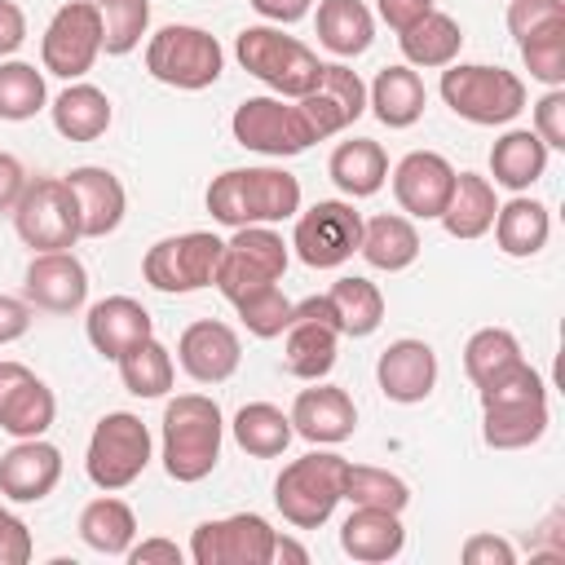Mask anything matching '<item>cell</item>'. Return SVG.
Returning a JSON list of instances; mask_svg holds the SVG:
<instances>
[{
	"label": "cell",
	"mask_w": 565,
	"mask_h": 565,
	"mask_svg": "<svg viewBox=\"0 0 565 565\" xmlns=\"http://www.w3.org/2000/svg\"><path fill=\"white\" fill-rule=\"evenodd\" d=\"M207 212L216 225H274L300 212V181L287 168H230L207 185Z\"/></svg>",
	"instance_id": "cell-1"
},
{
	"label": "cell",
	"mask_w": 565,
	"mask_h": 565,
	"mask_svg": "<svg viewBox=\"0 0 565 565\" xmlns=\"http://www.w3.org/2000/svg\"><path fill=\"white\" fill-rule=\"evenodd\" d=\"M225 419L221 406L203 393H181L163 406V468L172 481L194 486L221 459Z\"/></svg>",
	"instance_id": "cell-2"
},
{
	"label": "cell",
	"mask_w": 565,
	"mask_h": 565,
	"mask_svg": "<svg viewBox=\"0 0 565 565\" xmlns=\"http://www.w3.org/2000/svg\"><path fill=\"white\" fill-rule=\"evenodd\" d=\"M344 477H349V459L335 450H309L291 459L274 481V503L282 521L296 530L327 525L335 503L344 499Z\"/></svg>",
	"instance_id": "cell-3"
},
{
	"label": "cell",
	"mask_w": 565,
	"mask_h": 565,
	"mask_svg": "<svg viewBox=\"0 0 565 565\" xmlns=\"http://www.w3.org/2000/svg\"><path fill=\"white\" fill-rule=\"evenodd\" d=\"M441 102L468 124L499 128L525 110V84H521V75H512L503 66L450 62V66H441Z\"/></svg>",
	"instance_id": "cell-4"
},
{
	"label": "cell",
	"mask_w": 565,
	"mask_h": 565,
	"mask_svg": "<svg viewBox=\"0 0 565 565\" xmlns=\"http://www.w3.org/2000/svg\"><path fill=\"white\" fill-rule=\"evenodd\" d=\"M234 57L247 75H256L265 88L282 93V97H305L318 84V53L305 49L296 35H282L278 26H243L234 40Z\"/></svg>",
	"instance_id": "cell-5"
},
{
	"label": "cell",
	"mask_w": 565,
	"mask_h": 565,
	"mask_svg": "<svg viewBox=\"0 0 565 565\" xmlns=\"http://www.w3.org/2000/svg\"><path fill=\"white\" fill-rule=\"evenodd\" d=\"M221 66H225V53L216 35H207L203 26L172 22V26H159L146 44V71L168 88H185V93L212 88L221 79Z\"/></svg>",
	"instance_id": "cell-6"
},
{
	"label": "cell",
	"mask_w": 565,
	"mask_h": 565,
	"mask_svg": "<svg viewBox=\"0 0 565 565\" xmlns=\"http://www.w3.org/2000/svg\"><path fill=\"white\" fill-rule=\"evenodd\" d=\"M150 463V428L132 411H110L97 419L84 455V472L97 490H124L132 486Z\"/></svg>",
	"instance_id": "cell-7"
},
{
	"label": "cell",
	"mask_w": 565,
	"mask_h": 565,
	"mask_svg": "<svg viewBox=\"0 0 565 565\" xmlns=\"http://www.w3.org/2000/svg\"><path fill=\"white\" fill-rule=\"evenodd\" d=\"M287 269V243L282 234H274L269 225H238L230 243H221V260H216V291L234 305L260 287H274Z\"/></svg>",
	"instance_id": "cell-8"
},
{
	"label": "cell",
	"mask_w": 565,
	"mask_h": 565,
	"mask_svg": "<svg viewBox=\"0 0 565 565\" xmlns=\"http://www.w3.org/2000/svg\"><path fill=\"white\" fill-rule=\"evenodd\" d=\"M13 230L31 252H71L79 243V212L62 177H35L13 203Z\"/></svg>",
	"instance_id": "cell-9"
},
{
	"label": "cell",
	"mask_w": 565,
	"mask_h": 565,
	"mask_svg": "<svg viewBox=\"0 0 565 565\" xmlns=\"http://www.w3.org/2000/svg\"><path fill=\"white\" fill-rule=\"evenodd\" d=\"M102 53V18H97V4L93 0H71L62 4L44 35H40V62L49 75L57 79H84L93 71Z\"/></svg>",
	"instance_id": "cell-10"
},
{
	"label": "cell",
	"mask_w": 565,
	"mask_h": 565,
	"mask_svg": "<svg viewBox=\"0 0 565 565\" xmlns=\"http://www.w3.org/2000/svg\"><path fill=\"white\" fill-rule=\"evenodd\" d=\"M362 243V212L344 199H318L309 212H296L291 247L309 269H335L344 265Z\"/></svg>",
	"instance_id": "cell-11"
},
{
	"label": "cell",
	"mask_w": 565,
	"mask_h": 565,
	"mask_svg": "<svg viewBox=\"0 0 565 565\" xmlns=\"http://www.w3.org/2000/svg\"><path fill=\"white\" fill-rule=\"evenodd\" d=\"M216 260H221V238L207 234V230H190V234H172V238H159L146 260H141V274L154 291H168V296H185V291H199L212 282L216 274Z\"/></svg>",
	"instance_id": "cell-12"
},
{
	"label": "cell",
	"mask_w": 565,
	"mask_h": 565,
	"mask_svg": "<svg viewBox=\"0 0 565 565\" xmlns=\"http://www.w3.org/2000/svg\"><path fill=\"white\" fill-rule=\"evenodd\" d=\"M230 132L243 150H256L265 159H291L300 150L313 146V132L305 124V115L296 106H287L282 97H247L238 102Z\"/></svg>",
	"instance_id": "cell-13"
},
{
	"label": "cell",
	"mask_w": 565,
	"mask_h": 565,
	"mask_svg": "<svg viewBox=\"0 0 565 565\" xmlns=\"http://www.w3.org/2000/svg\"><path fill=\"white\" fill-rule=\"evenodd\" d=\"M274 525L256 512H234L221 521H203L190 534L194 565H269L274 561Z\"/></svg>",
	"instance_id": "cell-14"
},
{
	"label": "cell",
	"mask_w": 565,
	"mask_h": 565,
	"mask_svg": "<svg viewBox=\"0 0 565 565\" xmlns=\"http://www.w3.org/2000/svg\"><path fill=\"white\" fill-rule=\"evenodd\" d=\"M296 110L305 115L313 141H327V137L344 132L366 110V84L344 62H322L318 84L305 97H296Z\"/></svg>",
	"instance_id": "cell-15"
},
{
	"label": "cell",
	"mask_w": 565,
	"mask_h": 565,
	"mask_svg": "<svg viewBox=\"0 0 565 565\" xmlns=\"http://www.w3.org/2000/svg\"><path fill=\"white\" fill-rule=\"evenodd\" d=\"M57 419L53 388L22 362H0V428L9 437H44Z\"/></svg>",
	"instance_id": "cell-16"
},
{
	"label": "cell",
	"mask_w": 565,
	"mask_h": 565,
	"mask_svg": "<svg viewBox=\"0 0 565 565\" xmlns=\"http://www.w3.org/2000/svg\"><path fill=\"white\" fill-rule=\"evenodd\" d=\"M22 296L49 313H75L88 300V269L75 252H35L22 278Z\"/></svg>",
	"instance_id": "cell-17"
},
{
	"label": "cell",
	"mask_w": 565,
	"mask_h": 565,
	"mask_svg": "<svg viewBox=\"0 0 565 565\" xmlns=\"http://www.w3.org/2000/svg\"><path fill=\"white\" fill-rule=\"evenodd\" d=\"M455 190V168L446 154L437 150H411L397 168H393V194L402 203L406 216H419V221H437L446 199Z\"/></svg>",
	"instance_id": "cell-18"
},
{
	"label": "cell",
	"mask_w": 565,
	"mask_h": 565,
	"mask_svg": "<svg viewBox=\"0 0 565 565\" xmlns=\"http://www.w3.org/2000/svg\"><path fill=\"white\" fill-rule=\"evenodd\" d=\"M62 481V450L44 437H22L0 455V494L13 503H40Z\"/></svg>",
	"instance_id": "cell-19"
},
{
	"label": "cell",
	"mask_w": 565,
	"mask_h": 565,
	"mask_svg": "<svg viewBox=\"0 0 565 565\" xmlns=\"http://www.w3.org/2000/svg\"><path fill=\"white\" fill-rule=\"evenodd\" d=\"M62 181L71 185V199L79 212V238H106L119 230V221L128 212V194L110 168L84 163V168H71Z\"/></svg>",
	"instance_id": "cell-20"
},
{
	"label": "cell",
	"mask_w": 565,
	"mask_h": 565,
	"mask_svg": "<svg viewBox=\"0 0 565 565\" xmlns=\"http://www.w3.org/2000/svg\"><path fill=\"white\" fill-rule=\"evenodd\" d=\"M238 358H243V344H238V331L230 322H216V318H203V322H190L177 340V362L190 380L199 384H221L238 371Z\"/></svg>",
	"instance_id": "cell-21"
},
{
	"label": "cell",
	"mask_w": 565,
	"mask_h": 565,
	"mask_svg": "<svg viewBox=\"0 0 565 565\" xmlns=\"http://www.w3.org/2000/svg\"><path fill=\"white\" fill-rule=\"evenodd\" d=\"M287 415H291V433L305 437V441H313V446H335V441L353 437V428H358L353 397L344 388L318 384V380H313V388H300L296 393V402H291Z\"/></svg>",
	"instance_id": "cell-22"
},
{
	"label": "cell",
	"mask_w": 565,
	"mask_h": 565,
	"mask_svg": "<svg viewBox=\"0 0 565 565\" xmlns=\"http://www.w3.org/2000/svg\"><path fill=\"white\" fill-rule=\"evenodd\" d=\"M375 380H380V393L388 402H402V406L424 402L433 393V384H437V353H433V344L411 340V335L393 340L380 353V362H375Z\"/></svg>",
	"instance_id": "cell-23"
},
{
	"label": "cell",
	"mask_w": 565,
	"mask_h": 565,
	"mask_svg": "<svg viewBox=\"0 0 565 565\" xmlns=\"http://www.w3.org/2000/svg\"><path fill=\"white\" fill-rule=\"evenodd\" d=\"M84 331H88V344H93L102 358L115 362L124 349H132L137 340L154 335V318H150L146 305L132 300V296H106V300H97V305L88 309Z\"/></svg>",
	"instance_id": "cell-24"
},
{
	"label": "cell",
	"mask_w": 565,
	"mask_h": 565,
	"mask_svg": "<svg viewBox=\"0 0 565 565\" xmlns=\"http://www.w3.org/2000/svg\"><path fill=\"white\" fill-rule=\"evenodd\" d=\"M340 547H344V556H353V561H362V565H384V561L402 556V547H406L402 512L353 508L349 521L340 525Z\"/></svg>",
	"instance_id": "cell-25"
},
{
	"label": "cell",
	"mask_w": 565,
	"mask_h": 565,
	"mask_svg": "<svg viewBox=\"0 0 565 565\" xmlns=\"http://www.w3.org/2000/svg\"><path fill=\"white\" fill-rule=\"evenodd\" d=\"M327 172H331V181L340 185V194H349V199H371V194H380L384 181H388V154H384L380 141L353 137V141H340V146L331 150Z\"/></svg>",
	"instance_id": "cell-26"
},
{
	"label": "cell",
	"mask_w": 565,
	"mask_h": 565,
	"mask_svg": "<svg viewBox=\"0 0 565 565\" xmlns=\"http://www.w3.org/2000/svg\"><path fill=\"white\" fill-rule=\"evenodd\" d=\"M543 172H547V146L534 137V128H508L490 146V177H494V185H503L512 194H525Z\"/></svg>",
	"instance_id": "cell-27"
},
{
	"label": "cell",
	"mask_w": 565,
	"mask_h": 565,
	"mask_svg": "<svg viewBox=\"0 0 565 565\" xmlns=\"http://www.w3.org/2000/svg\"><path fill=\"white\" fill-rule=\"evenodd\" d=\"M397 44H402V57L406 66H419V71H441L459 57L463 49V31L450 13H437L428 9L419 22H411L406 31H397Z\"/></svg>",
	"instance_id": "cell-28"
},
{
	"label": "cell",
	"mask_w": 565,
	"mask_h": 565,
	"mask_svg": "<svg viewBox=\"0 0 565 565\" xmlns=\"http://www.w3.org/2000/svg\"><path fill=\"white\" fill-rule=\"evenodd\" d=\"M424 79L415 75V66H384L371 88H366V106L375 110V119L384 128H411L424 115Z\"/></svg>",
	"instance_id": "cell-29"
},
{
	"label": "cell",
	"mask_w": 565,
	"mask_h": 565,
	"mask_svg": "<svg viewBox=\"0 0 565 565\" xmlns=\"http://www.w3.org/2000/svg\"><path fill=\"white\" fill-rule=\"evenodd\" d=\"M494 212H499V199H494V185L490 177H477V172H455V190L441 207V225L450 238H481L490 225H494Z\"/></svg>",
	"instance_id": "cell-30"
},
{
	"label": "cell",
	"mask_w": 565,
	"mask_h": 565,
	"mask_svg": "<svg viewBox=\"0 0 565 565\" xmlns=\"http://www.w3.org/2000/svg\"><path fill=\"white\" fill-rule=\"evenodd\" d=\"M358 252H362V260H366L371 269L402 274V269H411L415 256H419V230L411 225V216H393V212L371 216V221H362V243H358Z\"/></svg>",
	"instance_id": "cell-31"
},
{
	"label": "cell",
	"mask_w": 565,
	"mask_h": 565,
	"mask_svg": "<svg viewBox=\"0 0 565 565\" xmlns=\"http://www.w3.org/2000/svg\"><path fill=\"white\" fill-rule=\"evenodd\" d=\"M490 230H494V243H499L503 256L525 260V256H539V252L547 247L552 212H547L539 199L516 194L512 203H503V207L494 212V225H490Z\"/></svg>",
	"instance_id": "cell-32"
},
{
	"label": "cell",
	"mask_w": 565,
	"mask_h": 565,
	"mask_svg": "<svg viewBox=\"0 0 565 565\" xmlns=\"http://www.w3.org/2000/svg\"><path fill=\"white\" fill-rule=\"evenodd\" d=\"M53 128L66 137V141H97L106 128H110V97L97 88V84H66L57 97H53Z\"/></svg>",
	"instance_id": "cell-33"
},
{
	"label": "cell",
	"mask_w": 565,
	"mask_h": 565,
	"mask_svg": "<svg viewBox=\"0 0 565 565\" xmlns=\"http://www.w3.org/2000/svg\"><path fill=\"white\" fill-rule=\"evenodd\" d=\"M282 366L296 375V380H322L331 366H335V344H340V331L327 327V322H313V318H291V327L282 331Z\"/></svg>",
	"instance_id": "cell-34"
},
{
	"label": "cell",
	"mask_w": 565,
	"mask_h": 565,
	"mask_svg": "<svg viewBox=\"0 0 565 565\" xmlns=\"http://www.w3.org/2000/svg\"><path fill=\"white\" fill-rule=\"evenodd\" d=\"M318 40L335 57H358L375 40V18L362 0H322L318 4Z\"/></svg>",
	"instance_id": "cell-35"
},
{
	"label": "cell",
	"mask_w": 565,
	"mask_h": 565,
	"mask_svg": "<svg viewBox=\"0 0 565 565\" xmlns=\"http://www.w3.org/2000/svg\"><path fill=\"white\" fill-rule=\"evenodd\" d=\"M79 539L102 552V556H124L137 539V516L124 499H115L110 490L102 499H93L84 512H79Z\"/></svg>",
	"instance_id": "cell-36"
},
{
	"label": "cell",
	"mask_w": 565,
	"mask_h": 565,
	"mask_svg": "<svg viewBox=\"0 0 565 565\" xmlns=\"http://www.w3.org/2000/svg\"><path fill=\"white\" fill-rule=\"evenodd\" d=\"M234 441L252 455V459H278L291 446V415H282L274 402H247L234 415Z\"/></svg>",
	"instance_id": "cell-37"
},
{
	"label": "cell",
	"mask_w": 565,
	"mask_h": 565,
	"mask_svg": "<svg viewBox=\"0 0 565 565\" xmlns=\"http://www.w3.org/2000/svg\"><path fill=\"white\" fill-rule=\"evenodd\" d=\"M547 433V402H516V406H486L481 437L494 450H525Z\"/></svg>",
	"instance_id": "cell-38"
},
{
	"label": "cell",
	"mask_w": 565,
	"mask_h": 565,
	"mask_svg": "<svg viewBox=\"0 0 565 565\" xmlns=\"http://www.w3.org/2000/svg\"><path fill=\"white\" fill-rule=\"evenodd\" d=\"M327 300H331V309H335L340 335L362 340V335H371V331L384 322V296H380V287H375L371 278H358V274L335 278L331 291H327Z\"/></svg>",
	"instance_id": "cell-39"
},
{
	"label": "cell",
	"mask_w": 565,
	"mask_h": 565,
	"mask_svg": "<svg viewBox=\"0 0 565 565\" xmlns=\"http://www.w3.org/2000/svg\"><path fill=\"white\" fill-rule=\"evenodd\" d=\"M115 362H119V380H124V388H128L132 397H163V393L172 388L177 366H172V353H168L154 335L137 340V344L124 349Z\"/></svg>",
	"instance_id": "cell-40"
},
{
	"label": "cell",
	"mask_w": 565,
	"mask_h": 565,
	"mask_svg": "<svg viewBox=\"0 0 565 565\" xmlns=\"http://www.w3.org/2000/svg\"><path fill=\"white\" fill-rule=\"evenodd\" d=\"M44 102H49V88L31 62H0V119L9 124L35 119Z\"/></svg>",
	"instance_id": "cell-41"
},
{
	"label": "cell",
	"mask_w": 565,
	"mask_h": 565,
	"mask_svg": "<svg viewBox=\"0 0 565 565\" xmlns=\"http://www.w3.org/2000/svg\"><path fill=\"white\" fill-rule=\"evenodd\" d=\"M102 18V53L124 57L141 44L150 26V0H93Z\"/></svg>",
	"instance_id": "cell-42"
},
{
	"label": "cell",
	"mask_w": 565,
	"mask_h": 565,
	"mask_svg": "<svg viewBox=\"0 0 565 565\" xmlns=\"http://www.w3.org/2000/svg\"><path fill=\"white\" fill-rule=\"evenodd\" d=\"M512 362H521V344H516V335L503 331V327H481V331H472L468 344H463V371H468V380H472L477 388H481L486 380H494L499 371H508Z\"/></svg>",
	"instance_id": "cell-43"
},
{
	"label": "cell",
	"mask_w": 565,
	"mask_h": 565,
	"mask_svg": "<svg viewBox=\"0 0 565 565\" xmlns=\"http://www.w3.org/2000/svg\"><path fill=\"white\" fill-rule=\"evenodd\" d=\"M344 499L353 508H384V512H402L411 503V486L388 472V468H366V463H349L344 477Z\"/></svg>",
	"instance_id": "cell-44"
},
{
	"label": "cell",
	"mask_w": 565,
	"mask_h": 565,
	"mask_svg": "<svg viewBox=\"0 0 565 565\" xmlns=\"http://www.w3.org/2000/svg\"><path fill=\"white\" fill-rule=\"evenodd\" d=\"M477 393H481V411L486 406H516V402H547V384L525 358L512 362L508 371H499L494 380H486Z\"/></svg>",
	"instance_id": "cell-45"
},
{
	"label": "cell",
	"mask_w": 565,
	"mask_h": 565,
	"mask_svg": "<svg viewBox=\"0 0 565 565\" xmlns=\"http://www.w3.org/2000/svg\"><path fill=\"white\" fill-rule=\"evenodd\" d=\"M516 49H521V62H525L530 79H539L547 88H561L565 84V22L530 35V40H521Z\"/></svg>",
	"instance_id": "cell-46"
},
{
	"label": "cell",
	"mask_w": 565,
	"mask_h": 565,
	"mask_svg": "<svg viewBox=\"0 0 565 565\" xmlns=\"http://www.w3.org/2000/svg\"><path fill=\"white\" fill-rule=\"evenodd\" d=\"M234 309H238L243 327L252 335H260V340H274V335H282L291 327V300L278 291V282L274 287H260V291H252L243 300H234Z\"/></svg>",
	"instance_id": "cell-47"
},
{
	"label": "cell",
	"mask_w": 565,
	"mask_h": 565,
	"mask_svg": "<svg viewBox=\"0 0 565 565\" xmlns=\"http://www.w3.org/2000/svg\"><path fill=\"white\" fill-rule=\"evenodd\" d=\"M561 22H565V0H508V31L516 35V44Z\"/></svg>",
	"instance_id": "cell-48"
},
{
	"label": "cell",
	"mask_w": 565,
	"mask_h": 565,
	"mask_svg": "<svg viewBox=\"0 0 565 565\" xmlns=\"http://www.w3.org/2000/svg\"><path fill=\"white\" fill-rule=\"evenodd\" d=\"M534 137L547 150H565V88H547L534 102Z\"/></svg>",
	"instance_id": "cell-49"
},
{
	"label": "cell",
	"mask_w": 565,
	"mask_h": 565,
	"mask_svg": "<svg viewBox=\"0 0 565 565\" xmlns=\"http://www.w3.org/2000/svg\"><path fill=\"white\" fill-rule=\"evenodd\" d=\"M31 561V534L26 525L0 503V565H26Z\"/></svg>",
	"instance_id": "cell-50"
},
{
	"label": "cell",
	"mask_w": 565,
	"mask_h": 565,
	"mask_svg": "<svg viewBox=\"0 0 565 565\" xmlns=\"http://www.w3.org/2000/svg\"><path fill=\"white\" fill-rule=\"evenodd\" d=\"M463 561H468V565H512L516 552H512V543L499 539V534H472V539L463 543Z\"/></svg>",
	"instance_id": "cell-51"
},
{
	"label": "cell",
	"mask_w": 565,
	"mask_h": 565,
	"mask_svg": "<svg viewBox=\"0 0 565 565\" xmlns=\"http://www.w3.org/2000/svg\"><path fill=\"white\" fill-rule=\"evenodd\" d=\"M31 331V305L0 291V344H13Z\"/></svg>",
	"instance_id": "cell-52"
},
{
	"label": "cell",
	"mask_w": 565,
	"mask_h": 565,
	"mask_svg": "<svg viewBox=\"0 0 565 565\" xmlns=\"http://www.w3.org/2000/svg\"><path fill=\"white\" fill-rule=\"evenodd\" d=\"M26 40V13L18 0H0V57L18 53Z\"/></svg>",
	"instance_id": "cell-53"
},
{
	"label": "cell",
	"mask_w": 565,
	"mask_h": 565,
	"mask_svg": "<svg viewBox=\"0 0 565 565\" xmlns=\"http://www.w3.org/2000/svg\"><path fill=\"white\" fill-rule=\"evenodd\" d=\"M375 9H380V18H384L393 31H406L411 22H419V18L433 9V0H375Z\"/></svg>",
	"instance_id": "cell-54"
},
{
	"label": "cell",
	"mask_w": 565,
	"mask_h": 565,
	"mask_svg": "<svg viewBox=\"0 0 565 565\" xmlns=\"http://www.w3.org/2000/svg\"><path fill=\"white\" fill-rule=\"evenodd\" d=\"M132 565H150V561H163V565H181V547L172 539H141L124 552Z\"/></svg>",
	"instance_id": "cell-55"
},
{
	"label": "cell",
	"mask_w": 565,
	"mask_h": 565,
	"mask_svg": "<svg viewBox=\"0 0 565 565\" xmlns=\"http://www.w3.org/2000/svg\"><path fill=\"white\" fill-rule=\"evenodd\" d=\"M265 22H278V26H291V22H300L309 9H313V0H247Z\"/></svg>",
	"instance_id": "cell-56"
},
{
	"label": "cell",
	"mask_w": 565,
	"mask_h": 565,
	"mask_svg": "<svg viewBox=\"0 0 565 565\" xmlns=\"http://www.w3.org/2000/svg\"><path fill=\"white\" fill-rule=\"evenodd\" d=\"M22 190H26L22 163H18L9 150H0V212H13V203H18Z\"/></svg>",
	"instance_id": "cell-57"
},
{
	"label": "cell",
	"mask_w": 565,
	"mask_h": 565,
	"mask_svg": "<svg viewBox=\"0 0 565 565\" xmlns=\"http://www.w3.org/2000/svg\"><path fill=\"white\" fill-rule=\"evenodd\" d=\"M274 561H291V565H305L309 561V552L296 543V539H287V534H274ZM269 561V565H274Z\"/></svg>",
	"instance_id": "cell-58"
}]
</instances>
